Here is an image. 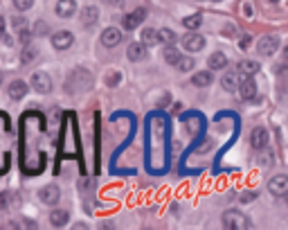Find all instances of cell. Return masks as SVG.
I'll list each match as a JSON object with an SVG mask.
<instances>
[{"label":"cell","mask_w":288,"mask_h":230,"mask_svg":"<svg viewBox=\"0 0 288 230\" xmlns=\"http://www.w3.org/2000/svg\"><path fill=\"white\" fill-rule=\"evenodd\" d=\"M93 86V75L88 70H83V68H77L72 70V75L65 79V90L68 93H83V90H88Z\"/></svg>","instance_id":"6da1fadb"},{"label":"cell","mask_w":288,"mask_h":230,"mask_svg":"<svg viewBox=\"0 0 288 230\" xmlns=\"http://www.w3.org/2000/svg\"><path fill=\"white\" fill-rule=\"evenodd\" d=\"M221 219H223V226L228 230H248L250 228V219H248V214L239 212V210H225Z\"/></svg>","instance_id":"7a4b0ae2"},{"label":"cell","mask_w":288,"mask_h":230,"mask_svg":"<svg viewBox=\"0 0 288 230\" xmlns=\"http://www.w3.org/2000/svg\"><path fill=\"white\" fill-rule=\"evenodd\" d=\"M38 199H41L45 206H57L59 199H61V188L59 185H54V183L43 185V188L38 189Z\"/></svg>","instance_id":"3957f363"},{"label":"cell","mask_w":288,"mask_h":230,"mask_svg":"<svg viewBox=\"0 0 288 230\" xmlns=\"http://www.w3.org/2000/svg\"><path fill=\"white\" fill-rule=\"evenodd\" d=\"M144 18H147V9H144V7H137L135 12L126 14V16L122 18V27L126 32L135 30V27H140V25H142V21H144Z\"/></svg>","instance_id":"277c9868"},{"label":"cell","mask_w":288,"mask_h":230,"mask_svg":"<svg viewBox=\"0 0 288 230\" xmlns=\"http://www.w3.org/2000/svg\"><path fill=\"white\" fill-rule=\"evenodd\" d=\"M268 189H270V194H275V196H286V192H288V176H286V174H277V176H272L270 183H268Z\"/></svg>","instance_id":"5b68a950"},{"label":"cell","mask_w":288,"mask_h":230,"mask_svg":"<svg viewBox=\"0 0 288 230\" xmlns=\"http://www.w3.org/2000/svg\"><path fill=\"white\" fill-rule=\"evenodd\" d=\"M30 84H32V88L38 90V93H50L52 90V79H50L47 72H34Z\"/></svg>","instance_id":"8992f818"},{"label":"cell","mask_w":288,"mask_h":230,"mask_svg":"<svg viewBox=\"0 0 288 230\" xmlns=\"http://www.w3.org/2000/svg\"><path fill=\"white\" fill-rule=\"evenodd\" d=\"M236 90H239V95H241V100H246V102L257 97V84H254L252 77H243V82L236 86Z\"/></svg>","instance_id":"52a82bcc"},{"label":"cell","mask_w":288,"mask_h":230,"mask_svg":"<svg viewBox=\"0 0 288 230\" xmlns=\"http://www.w3.org/2000/svg\"><path fill=\"white\" fill-rule=\"evenodd\" d=\"M182 45H185L187 52H198V50L205 47V36H200L198 32H189V34L182 39Z\"/></svg>","instance_id":"ba28073f"},{"label":"cell","mask_w":288,"mask_h":230,"mask_svg":"<svg viewBox=\"0 0 288 230\" xmlns=\"http://www.w3.org/2000/svg\"><path fill=\"white\" fill-rule=\"evenodd\" d=\"M279 47V36H261V41H259L257 50L259 54H264V57H270V54H275V50Z\"/></svg>","instance_id":"9c48e42d"},{"label":"cell","mask_w":288,"mask_h":230,"mask_svg":"<svg viewBox=\"0 0 288 230\" xmlns=\"http://www.w3.org/2000/svg\"><path fill=\"white\" fill-rule=\"evenodd\" d=\"M250 145H252V149H257V151L266 149L268 147V131H266L264 126H257V129L250 133Z\"/></svg>","instance_id":"30bf717a"},{"label":"cell","mask_w":288,"mask_h":230,"mask_svg":"<svg viewBox=\"0 0 288 230\" xmlns=\"http://www.w3.org/2000/svg\"><path fill=\"white\" fill-rule=\"evenodd\" d=\"M72 41H75V36L68 30H61V32H54L52 34V45L57 47V50H68V47L72 45Z\"/></svg>","instance_id":"8fae6325"},{"label":"cell","mask_w":288,"mask_h":230,"mask_svg":"<svg viewBox=\"0 0 288 230\" xmlns=\"http://www.w3.org/2000/svg\"><path fill=\"white\" fill-rule=\"evenodd\" d=\"M101 43L106 47H115L122 43V30L117 27H106V30L101 32Z\"/></svg>","instance_id":"7c38bea8"},{"label":"cell","mask_w":288,"mask_h":230,"mask_svg":"<svg viewBox=\"0 0 288 230\" xmlns=\"http://www.w3.org/2000/svg\"><path fill=\"white\" fill-rule=\"evenodd\" d=\"M257 72H259V63L252 59H243L236 65V75H241V77H254Z\"/></svg>","instance_id":"4fadbf2b"},{"label":"cell","mask_w":288,"mask_h":230,"mask_svg":"<svg viewBox=\"0 0 288 230\" xmlns=\"http://www.w3.org/2000/svg\"><path fill=\"white\" fill-rule=\"evenodd\" d=\"M75 12H77V0H59L57 2V14L61 18H72Z\"/></svg>","instance_id":"5bb4252c"},{"label":"cell","mask_w":288,"mask_h":230,"mask_svg":"<svg viewBox=\"0 0 288 230\" xmlns=\"http://www.w3.org/2000/svg\"><path fill=\"white\" fill-rule=\"evenodd\" d=\"M97 18H99V9H97L95 5H86L81 9V23L86 25V27L97 23Z\"/></svg>","instance_id":"9a60e30c"},{"label":"cell","mask_w":288,"mask_h":230,"mask_svg":"<svg viewBox=\"0 0 288 230\" xmlns=\"http://www.w3.org/2000/svg\"><path fill=\"white\" fill-rule=\"evenodd\" d=\"M140 43L144 47H151V45H158L160 39H158V30H153V27H144L140 34Z\"/></svg>","instance_id":"2e32d148"},{"label":"cell","mask_w":288,"mask_h":230,"mask_svg":"<svg viewBox=\"0 0 288 230\" xmlns=\"http://www.w3.org/2000/svg\"><path fill=\"white\" fill-rule=\"evenodd\" d=\"M25 95H27V84L20 82V79H14V82L9 84V97H12V100H23Z\"/></svg>","instance_id":"e0dca14e"},{"label":"cell","mask_w":288,"mask_h":230,"mask_svg":"<svg viewBox=\"0 0 288 230\" xmlns=\"http://www.w3.org/2000/svg\"><path fill=\"white\" fill-rule=\"evenodd\" d=\"M68 221H70V212H68V210H52V212H50V224L57 226V228L65 226Z\"/></svg>","instance_id":"ac0fdd59"},{"label":"cell","mask_w":288,"mask_h":230,"mask_svg":"<svg viewBox=\"0 0 288 230\" xmlns=\"http://www.w3.org/2000/svg\"><path fill=\"white\" fill-rule=\"evenodd\" d=\"M126 54H129L131 61H142L144 57H147V47L142 45V43H131L129 50H126Z\"/></svg>","instance_id":"d6986e66"},{"label":"cell","mask_w":288,"mask_h":230,"mask_svg":"<svg viewBox=\"0 0 288 230\" xmlns=\"http://www.w3.org/2000/svg\"><path fill=\"white\" fill-rule=\"evenodd\" d=\"M207 65H210V70H221V68L228 65V57H225L223 52H214V54H210Z\"/></svg>","instance_id":"ffe728a7"},{"label":"cell","mask_w":288,"mask_h":230,"mask_svg":"<svg viewBox=\"0 0 288 230\" xmlns=\"http://www.w3.org/2000/svg\"><path fill=\"white\" fill-rule=\"evenodd\" d=\"M221 84H223V88L230 90V93H234L236 86H239V75H236L234 70H230L223 75V79H221Z\"/></svg>","instance_id":"44dd1931"},{"label":"cell","mask_w":288,"mask_h":230,"mask_svg":"<svg viewBox=\"0 0 288 230\" xmlns=\"http://www.w3.org/2000/svg\"><path fill=\"white\" fill-rule=\"evenodd\" d=\"M214 82V75L212 72H194V75H192V84H194V86H210V84Z\"/></svg>","instance_id":"7402d4cb"},{"label":"cell","mask_w":288,"mask_h":230,"mask_svg":"<svg viewBox=\"0 0 288 230\" xmlns=\"http://www.w3.org/2000/svg\"><path fill=\"white\" fill-rule=\"evenodd\" d=\"M158 39L162 43H167V45H173V43L178 41V36L173 30H169V27H162V30H158Z\"/></svg>","instance_id":"603a6c76"},{"label":"cell","mask_w":288,"mask_h":230,"mask_svg":"<svg viewBox=\"0 0 288 230\" xmlns=\"http://www.w3.org/2000/svg\"><path fill=\"white\" fill-rule=\"evenodd\" d=\"M200 23H203V16H200V14H192V16H185V18H182V25H185L187 30H192V32L198 30Z\"/></svg>","instance_id":"cb8c5ba5"},{"label":"cell","mask_w":288,"mask_h":230,"mask_svg":"<svg viewBox=\"0 0 288 230\" xmlns=\"http://www.w3.org/2000/svg\"><path fill=\"white\" fill-rule=\"evenodd\" d=\"M162 54H165V61H167V63H173V65H176V61L182 57L180 50H178V47H173V45H167Z\"/></svg>","instance_id":"d4e9b609"},{"label":"cell","mask_w":288,"mask_h":230,"mask_svg":"<svg viewBox=\"0 0 288 230\" xmlns=\"http://www.w3.org/2000/svg\"><path fill=\"white\" fill-rule=\"evenodd\" d=\"M36 54H38V50H36L34 45H30V43H27V45L23 47V52H20V61H23V63H30V61L36 59Z\"/></svg>","instance_id":"484cf974"},{"label":"cell","mask_w":288,"mask_h":230,"mask_svg":"<svg viewBox=\"0 0 288 230\" xmlns=\"http://www.w3.org/2000/svg\"><path fill=\"white\" fill-rule=\"evenodd\" d=\"M194 59H192V57H180V59H178L176 61V68H178V70H180V72H192V70H194Z\"/></svg>","instance_id":"4316f807"},{"label":"cell","mask_w":288,"mask_h":230,"mask_svg":"<svg viewBox=\"0 0 288 230\" xmlns=\"http://www.w3.org/2000/svg\"><path fill=\"white\" fill-rule=\"evenodd\" d=\"M119 79H122V72L111 70V72L106 75V79H104V82H106V86H117V84H119Z\"/></svg>","instance_id":"83f0119b"},{"label":"cell","mask_w":288,"mask_h":230,"mask_svg":"<svg viewBox=\"0 0 288 230\" xmlns=\"http://www.w3.org/2000/svg\"><path fill=\"white\" fill-rule=\"evenodd\" d=\"M30 41H32V32L27 30V27H20V30H18V43L27 45Z\"/></svg>","instance_id":"f1b7e54d"},{"label":"cell","mask_w":288,"mask_h":230,"mask_svg":"<svg viewBox=\"0 0 288 230\" xmlns=\"http://www.w3.org/2000/svg\"><path fill=\"white\" fill-rule=\"evenodd\" d=\"M32 5H34V0H14V7L18 12H27Z\"/></svg>","instance_id":"f546056e"},{"label":"cell","mask_w":288,"mask_h":230,"mask_svg":"<svg viewBox=\"0 0 288 230\" xmlns=\"http://www.w3.org/2000/svg\"><path fill=\"white\" fill-rule=\"evenodd\" d=\"M34 34L38 36V34H47V23H36V27H34Z\"/></svg>","instance_id":"4dcf8cb0"},{"label":"cell","mask_w":288,"mask_h":230,"mask_svg":"<svg viewBox=\"0 0 288 230\" xmlns=\"http://www.w3.org/2000/svg\"><path fill=\"white\" fill-rule=\"evenodd\" d=\"M254 199H257V192H243V196H241L243 203H250V201H254Z\"/></svg>","instance_id":"1f68e13d"},{"label":"cell","mask_w":288,"mask_h":230,"mask_svg":"<svg viewBox=\"0 0 288 230\" xmlns=\"http://www.w3.org/2000/svg\"><path fill=\"white\" fill-rule=\"evenodd\" d=\"M14 27H16V30L25 27V18H23V16H16V18H14Z\"/></svg>","instance_id":"d6a6232c"},{"label":"cell","mask_w":288,"mask_h":230,"mask_svg":"<svg viewBox=\"0 0 288 230\" xmlns=\"http://www.w3.org/2000/svg\"><path fill=\"white\" fill-rule=\"evenodd\" d=\"M167 104H169V93H165V95H162V97L158 100V106H167Z\"/></svg>","instance_id":"836d02e7"},{"label":"cell","mask_w":288,"mask_h":230,"mask_svg":"<svg viewBox=\"0 0 288 230\" xmlns=\"http://www.w3.org/2000/svg\"><path fill=\"white\" fill-rule=\"evenodd\" d=\"M104 2H106L108 7H122L124 0H104Z\"/></svg>","instance_id":"e575fe53"},{"label":"cell","mask_w":288,"mask_h":230,"mask_svg":"<svg viewBox=\"0 0 288 230\" xmlns=\"http://www.w3.org/2000/svg\"><path fill=\"white\" fill-rule=\"evenodd\" d=\"M248 45H250V36H243V39H241V47L246 50Z\"/></svg>","instance_id":"d590c367"},{"label":"cell","mask_w":288,"mask_h":230,"mask_svg":"<svg viewBox=\"0 0 288 230\" xmlns=\"http://www.w3.org/2000/svg\"><path fill=\"white\" fill-rule=\"evenodd\" d=\"M2 34H5V18L0 16V36H2Z\"/></svg>","instance_id":"8d00e7d4"},{"label":"cell","mask_w":288,"mask_h":230,"mask_svg":"<svg viewBox=\"0 0 288 230\" xmlns=\"http://www.w3.org/2000/svg\"><path fill=\"white\" fill-rule=\"evenodd\" d=\"M180 108H182V104H173V106H171V111H173V113H178Z\"/></svg>","instance_id":"74e56055"},{"label":"cell","mask_w":288,"mask_h":230,"mask_svg":"<svg viewBox=\"0 0 288 230\" xmlns=\"http://www.w3.org/2000/svg\"><path fill=\"white\" fill-rule=\"evenodd\" d=\"M0 82H2V75H0Z\"/></svg>","instance_id":"f35d334b"},{"label":"cell","mask_w":288,"mask_h":230,"mask_svg":"<svg viewBox=\"0 0 288 230\" xmlns=\"http://www.w3.org/2000/svg\"><path fill=\"white\" fill-rule=\"evenodd\" d=\"M214 2H221V0H214Z\"/></svg>","instance_id":"ab89813d"},{"label":"cell","mask_w":288,"mask_h":230,"mask_svg":"<svg viewBox=\"0 0 288 230\" xmlns=\"http://www.w3.org/2000/svg\"><path fill=\"white\" fill-rule=\"evenodd\" d=\"M270 2H277V0H270Z\"/></svg>","instance_id":"60d3db41"}]
</instances>
